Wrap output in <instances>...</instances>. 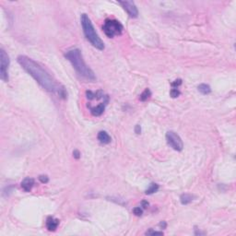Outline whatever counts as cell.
<instances>
[{
	"label": "cell",
	"mask_w": 236,
	"mask_h": 236,
	"mask_svg": "<svg viewBox=\"0 0 236 236\" xmlns=\"http://www.w3.org/2000/svg\"><path fill=\"white\" fill-rule=\"evenodd\" d=\"M80 22L82 26V30L84 32V35L86 39L97 49L103 50L104 49V44L102 41V39L99 37L98 33L96 32L90 18L87 14H82L80 17Z\"/></svg>",
	"instance_id": "3"
},
{
	"label": "cell",
	"mask_w": 236,
	"mask_h": 236,
	"mask_svg": "<svg viewBox=\"0 0 236 236\" xmlns=\"http://www.w3.org/2000/svg\"><path fill=\"white\" fill-rule=\"evenodd\" d=\"M118 3L123 6L130 18H137L138 16L137 7L133 1H119Z\"/></svg>",
	"instance_id": "7"
},
{
	"label": "cell",
	"mask_w": 236,
	"mask_h": 236,
	"mask_svg": "<svg viewBox=\"0 0 236 236\" xmlns=\"http://www.w3.org/2000/svg\"><path fill=\"white\" fill-rule=\"evenodd\" d=\"M10 60L4 49L0 50V76L1 79L5 82L8 81V66Z\"/></svg>",
	"instance_id": "5"
},
{
	"label": "cell",
	"mask_w": 236,
	"mask_h": 236,
	"mask_svg": "<svg viewBox=\"0 0 236 236\" xmlns=\"http://www.w3.org/2000/svg\"><path fill=\"white\" fill-rule=\"evenodd\" d=\"M103 31L107 37L114 38L115 36L122 34V32L124 31V27L116 19H108L105 20V22L103 26Z\"/></svg>",
	"instance_id": "4"
},
{
	"label": "cell",
	"mask_w": 236,
	"mask_h": 236,
	"mask_svg": "<svg viewBox=\"0 0 236 236\" xmlns=\"http://www.w3.org/2000/svg\"><path fill=\"white\" fill-rule=\"evenodd\" d=\"M18 63L44 90L53 93H57L59 97L63 99L66 98V91L65 88L58 85L50 76V74L39 63L26 56H19L18 57Z\"/></svg>",
	"instance_id": "1"
},
{
	"label": "cell",
	"mask_w": 236,
	"mask_h": 236,
	"mask_svg": "<svg viewBox=\"0 0 236 236\" xmlns=\"http://www.w3.org/2000/svg\"><path fill=\"white\" fill-rule=\"evenodd\" d=\"M166 141L168 145L176 151H181L183 148L182 138L174 131H168L166 133Z\"/></svg>",
	"instance_id": "6"
},
{
	"label": "cell",
	"mask_w": 236,
	"mask_h": 236,
	"mask_svg": "<svg viewBox=\"0 0 236 236\" xmlns=\"http://www.w3.org/2000/svg\"><path fill=\"white\" fill-rule=\"evenodd\" d=\"M107 104V102H103L102 103H99L97 106H89L91 109V113L92 114V116H100L103 114L104 110H105V106Z\"/></svg>",
	"instance_id": "8"
},
{
	"label": "cell",
	"mask_w": 236,
	"mask_h": 236,
	"mask_svg": "<svg viewBox=\"0 0 236 236\" xmlns=\"http://www.w3.org/2000/svg\"><path fill=\"white\" fill-rule=\"evenodd\" d=\"M197 89H198V91L201 92V93L204 94V95L209 94V93H210V91H211L210 86L208 85V84H200V85L197 87Z\"/></svg>",
	"instance_id": "13"
},
{
	"label": "cell",
	"mask_w": 236,
	"mask_h": 236,
	"mask_svg": "<svg viewBox=\"0 0 236 236\" xmlns=\"http://www.w3.org/2000/svg\"><path fill=\"white\" fill-rule=\"evenodd\" d=\"M141 205H142V207L144 208V209H146L148 206H149V202H147V201H145V200H143L142 202H141Z\"/></svg>",
	"instance_id": "23"
},
{
	"label": "cell",
	"mask_w": 236,
	"mask_h": 236,
	"mask_svg": "<svg viewBox=\"0 0 236 236\" xmlns=\"http://www.w3.org/2000/svg\"><path fill=\"white\" fill-rule=\"evenodd\" d=\"M65 57L71 63L73 67L82 78L91 81H93L96 79V76L94 72L85 63L79 49L72 48L67 50L65 54Z\"/></svg>",
	"instance_id": "2"
},
{
	"label": "cell",
	"mask_w": 236,
	"mask_h": 236,
	"mask_svg": "<svg viewBox=\"0 0 236 236\" xmlns=\"http://www.w3.org/2000/svg\"><path fill=\"white\" fill-rule=\"evenodd\" d=\"M34 185V179L27 177L21 182V187L25 192H30Z\"/></svg>",
	"instance_id": "10"
},
{
	"label": "cell",
	"mask_w": 236,
	"mask_h": 236,
	"mask_svg": "<svg viewBox=\"0 0 236 236\" xmlns=\"http://www.w3.org/2000/svg\"><path fill=\"white\" fill-rule=\"evenodd\" d=\"M39 180H40L41 183H46L49 182V178H48L47 175H40V176H39Z\"/></svg>",
	"instance_id": "19"
},
{
	"label": "cell",
	"mask_w": 236,
	"mask_h": 236,
	"mask_svg": "<svg viewBox=\"0 0 236 236\" xmlns=\"http://www.w3.org/2000/svg\"><path fill=\"white\" fill-rule=\"evenodd\" d=\"M182 84V80L181 79H176V80H175L173 83H172V86L174 87V88H178V86H180Z\"/></svg>",
	"instance_id": "20"
},
{
	"label": "cell",
	"mask_w": 236,
	"mask_h": 236,
	"mask_svg": "<svg viewBox=\"0 0 236 236\" xmlns=\"http://www.w3.org/2000/svg\"><path fill=\"white\" fill-rule=\"evenodd\" d=\"M133 213L136 215V216H141L143 214V209L140 208V207H136L133 209Z\"/></svg>",
	"instance_id": "17"
},
{
	"label": "cell",
	"mask_w": 236,
	"mask_h": 236,
	"mask_svg": "<svg viewBox=\"0 0 236 236\" xmlns=\"http://www.w3.org/2000/svg\"><path fill=\"white\" fill-rule=\"evenodd\" d=\"M73 156H74V158H76V159H79L80 158V152L78 151V150H74L73 151Z\"/></svg>",
	"instance_id": "21"
},
{
	"label": "cell",
	"mask_w": 236,
	"mask_h": 236,
	"mask_svg": "<svg viewBox=\"0 0 236 236\" xmlns=\"http://www.w3.org/2000/svg\"><path fill=\"white\" fill-rule=\"evenodd\" d=\"M151 96V92H150V91L149 90V89H146L141 94H140V97H139V100L141 101V102H145V101H147L150 97Z\"/></svg>",
	"instance_id": "15"
},
{
	"label": "cell",
	"mask_w": 236,
	"mask_h": 236,
	"mask_svg": "<svg viewBox=\"0 0 236 236\" xmlns=\"http://www.w3.org/2000/svg\"><path fill=\"white\" fill-rule=\"evenodd\" d=\"M158 190H159V185L157 183H152L150 184V186L146 190V194L147 195H151V194L156 193Z\"/></svg>",
	"instance_id": "14"
},
{
	"label": "cell",
	"mask_w": 236,
	"mask_h": 236,
	"mask_svg": "<svg viewBox=\"0 0 236 236\" xmlns=\"http://www.w3.org/2000/svg\"><path fill=\"white\" fill-rule=\"evenodd\" d=\"M180 200L183 205H187L194 200V196L190 194H183L180 197Z\"/></svg>",
	"instance_id": "12"
},
{
	"label": "cell",
	"mask_w": 236,
	"mask_h": 236,
	"mask_svg": "<svg viewBox=\"0 0 236 236\" xmlns=\"http://www.w3.org/2000/svg\"><path fill=\"white\" fill-rule=\"evenodd\" d=\"M59 225V220L54 217H48L46 220V228L50 232H55Z\"/></svg>",
	"instance_id": "9"
},
{
	"label": "cell",
	"mask_w": 236,
	"mask_h": 236,
	"mask_svg": "<svg viewBox=\"0 0 236 236\" xmlns=\"http://www.w3.org/2000/svg\"><path fill=\"white\" fill-rule=\"evenodd\" d=\"M98 140L102 144H109L112 138L106 131H100L98 134Z\"/></svg>",
	"instance_id": "11"
},
{
	"label": "cell",
	"mask_w": 236,
	"mask_h": 236,
	"mask_svg": "<svg viewBox=\"0 0 236 236\" xmlns=\"http://www.w3.org/2000/svg\"><path fill=\"white\" fill-rule=\"evenodd\" d=\"M146 235H162L163 233L162 232H157V231H153L152 229H150L148 232H146L145 234Z\"/></svg>",
	"instance_id": "16"
},
{
	"label": "cell",
	"mask_w": 236,
	"mask_h": 236,
	"mask_svg": "<svg viewBox=\"0 0 236 236\" xmlns=\"http://www.w3.org/2000/svg\"><path fill=\"white\" fill-rule=\"evenodd\" d=\"M135 132H136L137 135H139V134L141 133V126H140L139 124H137V125H136V127H135Z\"/></svg>",
	"instance_id": "22"
},
{
	"label": "cell",
	"mask_w": 236,
	"mask_h": 236,
	"mask_svg": "<svg viewBox=\"0 0 236 236\" xmlns=\"http://www.w3.org/2000/svg\"><path fill=\"white\" fill-rule=\"evenodd\" d=\"M170 94H171V96H172L173 98H176V97H178V96L180 95V91H179L178 88H173V89L171 90V91H170Z\"/></svg>",
	"instance_id": "18"
}]
</instances>
